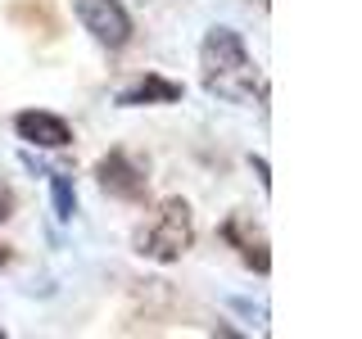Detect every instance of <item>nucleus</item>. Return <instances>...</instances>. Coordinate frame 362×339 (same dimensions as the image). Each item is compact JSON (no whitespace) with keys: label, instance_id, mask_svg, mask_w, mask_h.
<instances>
[{"label":"nucleus","instance_id":"f257e3e1","mask_svg":"<svg viewBox=\"0 0 362 339\" xmlns=\"http://www.w3.org/2000/svg\"><path fill=\"white\" fill-rule=\"evenodd\" d=\"M199 82L209 95L226 100V105H249L254 100L258 68L235 28H209V37L199 45Z\"/></svg>","mask_w":362,"mask_h":339},{"label":"nucleus","instance_id":"f03ea898","mask_svg":"<svg viewBox=\"0 0 362 339\" xmlns=\"http://www.w3.org/2000/svg\"><path fill=\"white\" fill-rule=\"evenodd\" d=\"M190 244H195V213L177 195L158 203L150 222H141V231H136V254L150 263H177L190 254Z\"/></svg>","mask_w":362,"mask_h":339},{"label":"nucleus","instance_id":"7ed1b4c3","mask_svg":"<svg viewBox=\"0 0 362 339\" xmlns=\"http://www.w3.org/2000/svg\"><path fill=\"white\" fill-rule=\"evenodd\" d=\"M95 181H100L105 195L122 199V203H141L145 195H150V163L127 154V150H109L95 163Z\"/></svg>","mask_w":362,"mask_h":339},{"label":"nucleus","instance_id":"20e7f679","mask_svg":"<svg viewBox=\"0 0 362 339\" xmlns=\"http://www.w3.org/2000/svg\"><path fill=\"white\" fill-rule=\"evenodd\" d=\"M77 23L95 37L105 50H122L132 41V14L118 5V0H73Z\"/></svg>","mask_w":362,"mask_h":339},{"label":"nucleus","instance_id":"39448f33","mask_svg":"<svg viewBox=\"0 0 362 339\" xmlns=\"http://www.w3.org/2000/svg\"><path fill=\"white\" fill-rule=\"evenodd\" d=\"M218 235L235 249V254H240V263H245V267H254V271H258V276H267V271H272L267 235L254 226V218H249V213H231V218L218 226Z\"/></svg>","mask_w":362,"mask_h":339},{"label":"nucleus","instance_id":"423d86ee","mask_svg":"<svg viewBox=\"0 0 362 339\" xmlns=\"http://www.w3.org/2000/svg\"><path fill=\"white\" fill-rule=\"evenodd\" d=\"M14 131L37 150H68L73 145V127L59 118V113H45V109H23L14 118Z\"/></svg>","mask_w":362,"mask_h":339},{"label":"nucleus","instance_id":"0eeeda50","mask_svg":"<svg viewBox=\"0 0 362 339\" xmlns=\"http://www.w3.org/2000/svg\"><path fill=\"white\" fill-rule=\"evenodd\" d=\"M181 95H186V86H181V82H168V77H158V73H145V77H136L132 86H122V90H118V105H122V109H141V105H177Z\"/></svg>","mask_w":362,"mask_h":339},{"label":"nucleus","instance_id":"6e6552de","mask_svg":"<svg viewBox=\"0 0 362 339\" xmlns=\"http://www.w3.org/2000/svg\"><path fill=\"white\" fill-rule=\"evenodd\" d=\"M50 199H54V218H59V222H73L77 190H73V181H68L64 172H50Z\"/></svg>","mask_w":362,"mask_h":339},{"label":"nucleus","instance_id":"1a4fd4ad","mask_svg":"<svg viewBox=\"0 0 362 339\" xmlns=\"http://www.w3.org/2000/svg\"><path fill=\"white\" fill-rule=\"evenodd\" d=\"M14 208H18V199H14V186H9V181L0 177V222H9V218H14Z\"/></svg>","mask_w":362,"mask_h":339},{"label":"nucleus","instance_id":"9d476101","mask_svg":"<svg viewBox=\"0 0 362 339\" xmlns=\"http://www.w3.org/2000/svg\"><path fill=\"white\" fill-rule=\"evenodd\" d=\"M254 172H258V181H263V190H272V177H267V163H263V158H254Z\"/></svg>","mask_w":362,"mask_h":339},{"label":"nucleus","instance_id":"9b49d317","mask_svg":"<svg viewBox=\"0 0 362 339\" xmlns=\"http://www.w3.org/2000/svg\"><path fill=\"white\" fill-rule=\"evenodd\" d=\"M0 263H9V249L5 244H0Z\"/></svg>","mask_w":362,"mask_h":339},{"label":"nucleus","instance_id":"f8f14e48","mask_svg":"<svg viewBox=\"0 0 362 339\" xmlns=\"http://www.w3.org/2000/svg\"><path fill=\"white\" fill-rule=\"evenodd\" d=\"M0 335H5V331H0Z\"/></svg>","mask_w":362,"mask_h":339}]
</instances>
